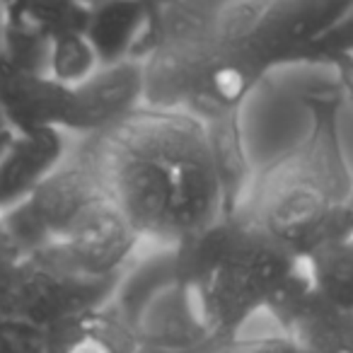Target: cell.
Wrapping results in <instances>:
<instances>
[{"label":"cell","mask_w":353,"mask_h":353,"mask_svg":"<svg viewBox=\"0 0 353 353\" xmlns=\"http://www.w3.org/2000/svg\"><path fill=\"white\" fill-rule=\"evenodd\" d=\"M75 143L145 245L174 247L225 218L206 126L192 114L143 107Z\"/></svg>","instance_id":"1"},{"label":"cell","mask_w":353,"mask_h":353,"mask_svg":"<svg viewBox=\"0 0 353 353\" xmlns=\"http://www.w3.org/2000/svg\"><path fill=\"white\" fill-rule=\"evenodd\" d=\"M343 94H305L310 126L303 141L256 172L250 199L237 216L283 245L298 259L353 235V172L339 136Z\"/></svg>","instance_id":"2"},{"label":"cell","mask_w":353,"mask_h":353,"mask_svg":"<svg viewBox=\"0 0 353 353\" xmlns=\"http://www.w3.org/2000/svg\"><path fill=\"white\" fill-rule=\"evenodd\" d=\"M300 261L250 221L232 216V232L221 261L192 288L213 341L225 343L240 336Z\"/></svg>","instance_id":"3"},{"label":"cell","mask_w":353,"mask_h":353,"mask_svg":"<svg viewBox=\"0 0 353 353\" xmlns=\"http://www.w3.org/2000/svg\"><path fill=\"white\" fill-rule=\"evenodd\" d=\"M351 12L353 0H228L218 15V32L271 73L293 65L312 41Z\"/></svg>","instance_id":"4"},{"label":"cell","mask_w":353,"mask_h":353,"mask_svg":"<svg viewBox=\"0 0 353 353\" xmlns=\"http://www.w3.org/2000/svg\"><path fill=\"white\" fill-rule=\"evenodd\" d=\"M145 242L109 199L92 203L46 250L90 279H121Z\"/></svg>","instance_id":"5"},{"label":"cell","mask_w":353,"mask_h":353,"mask_svg":"<svg viewBox=\"0 0 353 353\" xmlns=\"http://www.w3.org/2000/svg\"><path fill=\"white\" fill-rule=\"evenodd\" d=\"M143 107H145L143 61L131 59L114 65H102L92 78L70 90V107L63 131L73 138L99 136Z\"/></svg>","instance_id":"6"},{"label":"cell","mask_w":353,"mask_h":353,"mask_svg":"<svg viewBox=\"0 0 353 353\" xmlns=\"http://www.w3.org/2000/svg\"><path fill=\"white\" fill-rule=\"evenodd\" d=\"M102 199H107L102 176L73 138L68 157L46 176V182L30 199H25V203L56 242L92 203Z\"/></svg>","instance_id":"7"},{"label":"cell","mask_w":353,"mask_h":353,"mask_svg":"<svg viewBox=\"0 0 353 353\" xmlns=\"http://www.w3.org/2000/svg\"><path fill=\"white\" fill-rule=\"evenodd\" d=\"M73 136L63 128H39L12 138L0 160V213L30 199L46 176L68 157Z\"/></svg>","instance_id":"8"},{"label":"cell","mask_w":353,"mask_h":353,"mask_svg":"<svg viewBox=\"0 0 353 353\" xmlns=\"http://www.w3.org/2000/svg\"><path fill=\"white\" fill-rule=\"evenodd\" d=\"M0 107L17 133L63 128L70 107V90L46 73H30L8 65L0 73Z\"/></svg>","instance_id":"9"},{"label":"cell","mask_w":353,"mask_h":353,"mask_svg":"<svg viewBox=\"0 0 353 353\" xmlns=\"http://www.w3.org/2000/svg\"><path fill=\"white\" fill-rule=\"evenodd\" d=\"M155 15V0H104L90 8L85 37L94 46L99 63L141 61Z\"/></svg>","instance_id":"10"},{"label":"cell","mask_w":353,"mask_h":353,"mask_svg":"<svg viewBox=\"0 0 353 353\" xmlns=\"http://www.w3.org/2000/svg\"><path fill=\"white\" fill-rule=\"evenodd\" d=\"M203 126H206L211 162L221 187L223 211L225 218H232L245 208L256 176L250 150H247L245 131H242V114H225V117L211 119Z\"/></svg>","instance_id":"11"},{"label":"cell","mask_w":353,"mask_h":353,"mask_svg":"<svg viewBox=\"0 0 353 353\" xmlns=\"http://www.w3.org/2000/svg\"><path fill=\"white\" fill-rule=\"evenodd\" d=\"M300 353H353V312L329 305L314 288L276 322Z\"/></svg>","instance_id":"12"},{"label":"cell","mask_w":353,"mask_h":353,"mask_svg":"<svg viewBox=\"0 0 353 353\" xmlns=\"http://www.w3.org/2000/svg\"><path fill=\"white\" fill-rule=\"evenodd\" d=\"M49 353H138L133 327L114 310L112 303L70 317L46 332Z\"/></svg>","instance_id":"13"},{"label":"cell","mask_w":353,"mask_h":353,"mask_svg":"<svg viewBox=\"0 0 353 353\" xmlns=\"http://www.w3.org/2000/svg\"><path fill=\"white\" fill-rule=\"evenodd\" d=\"M90 8L73 0H6L3 25L22 30L44 41L85 32Z\"/></svg>","instance_id":"14"},{"label":"cell","mask_w":353,"mask_h":353,"mask_svg":"<svg viewBox=\"0 0 353 353\" xmlns=\"http://www.w3.org/2000/svg\"><path fill=\"white\" fill-rule=\"evenodd\" d=\"M303 261L314 293L334 307L353 312V235L319 247Z\"/></svg>","instance_id":"15"},{"label":"cell","mask_w":353,"mask_h":353,"mask_svg":"<svg viewBox=\"0 0 353 353\" xmlns=\"http://www.w3.org/2000/svg\"><path fill=\"white\" fill-rule=\"evenodd\" d=\"M99 68H102V63H99L94 46L90 44L85 32H73V34L59 37L51 41L46 75L63 88H78L85 80L92 78Z\"/></svg>","instance_id":"16"},{"label":"cell","mask_w":353,"mask_h":353,"mask_svg":"<svg viewBox=\"0 0 353 353\" xmlns=\"http://www.w3.org/2000/svg\"><path fill=\"white\" fill-rule=\"evenodd\" d=\"M0 39H3L6 63L10 68L30 70V73H46L51 41H44L39 37H32L27 32L8 25H3V30H0Z\"/></svg>","instance_id":"17"},{"label":"cell","mask_w":353,"mask_h":353,"mask_svg":"<svg viewBox=\"0 0 353 353\" xmlns=\"http://www.w3.org/2000/svg\"><path fill=\"white\" fill-rule=\"evenodd\" d=\"M334 70H336V80H339V90L341 94L353 99V56H343L334 63Z\"/></svg>","instance_id":"18"},{"label":"cell","mask_w":353,"mask_h":353,"mask_svg":"<svg viewBox=\"0 0 353 353\" xmlns=\"http://www.w3.org/2000/svg\"><path fill=\"white\" fill-rule=\"evenodd\" d=\"M12 138H15V131H12V128H8V131H0V160L6 157V152H8V148H10Z\"/></svg>","instance_id":"19"},{"label":"cell","mask_w":353,"mask_h":353,"mask_svg":"<svg viewBox=\"0 0 353 353\" xmlns=\"http://www.w3.org/2000/svg\"><path fill=\"white\" fill-rule=\"evenodd\" d=\"M0 30H3V6H0ZM8 68L6 63V54H3V39H0V73Z\"/></svg>","instance_id":"20"},{"label":"cell","mask_w":353,"mask_h":353,"mask_svg":"<svg viewBox=\"0 0 353 353\" xmlns=\"http://www.w3.org/2000/svg\"><path fill=\"white\" fill-rule=\"evenodd\" d=\"M10 128V121H8L6 112H3V107H0V131H8Z\"/></svg>","instance_id":"21"},{"label":"cell","mask_w":353,"mask_h":353,"mask_svg":"<svg viewBox=\"0 0 353 353\" xmlns=\"http://www.w3.org/2000/svg\"><path fill=\"white\" fill-rule=\"evenodd\" d=\"M73 3H80V6L92 8V6H97V3H104V0H73Z\"/></svg>","instance_id":"22"},{"label":"cell","mask_w":353,"mask_h":353,"mask_svg":"<svg viewBox=\"0 0 353 353\" xmlns=\"http://www.w3.org/2000/svg\"><path fill=\"white\" fill-rule=\"evenodd\" d=\"M348 208H351V221H353V192H351V201H348Z\"/></svg>","instance_id":"23"},{"label":"cell","mask_w":353,"mask_h":353,"mask_svg":"<svg viewBox=\"0 0 353 353\" xmlns=\"http://www.w3.org/2000/svg\"><path fill=\"white\" fill-rule=\"evenodd\" d=\"M0 3H6V0H0Z\"/></svg>","instance_id":"24"},{"label":"cell","mask_w":353,"mask_h":353,"mask_svg":"<svg viewBox=\"0 0 353 353\" xmlns=\"http://www.w3.org/2000/svg\"><path fill=\"white\" fill-rule=\"evenodd\" d=\"M0 6H3V3H0Z\"/></svg>","instance_id":"25"},{"label":"cell","mask_w":353,"mask_h":353,"mask_svg":"<svg viewBox=\"0 0 353 353\" xmlns=\"http://www.w3.org/2000/svg\"><path fill=\"white\" fill-rule=\"evenodd\" d=\"M351 56H353V54H351Z\"/></svg>","instance_id":"26"}]
</instances>
